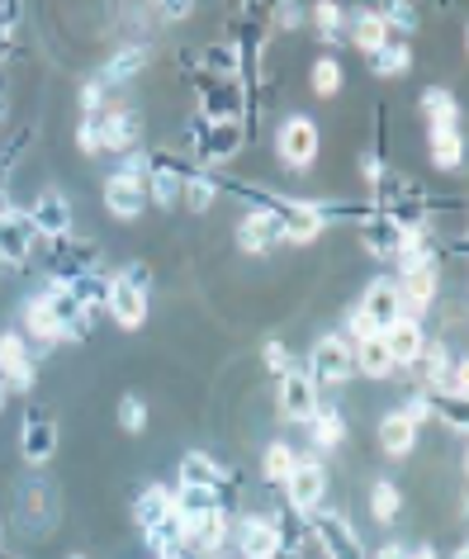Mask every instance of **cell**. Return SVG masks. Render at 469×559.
<instances>
[{
    "mask_svg": "<svg viewBox=\"0 0 469 559\" xmlns=\"http://www.w3.org/2000/svg\"><path fill=\"white\" fill-rule=\"evenodd\" d=\"M303 370L313 374V384H318V389H337V384L356 380V356H351V342L341 337V332H327V337L313 342L309 366H303Z\"/></svg>",
    "mask_w": 469,
    "mask_h": 559,
    "instance_id": "3957f363",
    "label": "cell"
},
{
    "mask_svg": "<svg viewBox=\"0 0 469 559\" xmlns=\"http://www.w3.org/2000/svg\"><path fill=\"white\" fill-rule=\"evenodd\" d=\"M408 559H436L432 545H418V550H408Z\"/></svg>",
    "mask_w": 469,
    "mask_h": 559,
    "instance_id": "11a10c76",
    "label": "cell"
},
{
    "mask_svg": "<svg viewBox=\"0 0 469 559\" xmlns=\"http://www.w3.org/2000/svg\"><path fill=\"white\" fill-rule=\"evenodd\" d=\"M95 123H100V152H133L137 143H143V109L133 105H115V109H100L95 115Z\"/></svg>",
    "mask_w": 469,
    "mask_h": 559,
    "instance_id": "9c48e42d",
    "label": "cell"
},
{
    "mask_svg": "<svg viewBox=\"0 0 469 559\" xmlns=\"http://www.w3.org/2000/svg\"><path fill=\"white\" fill-rule=\"evenodd\" d=\"M232 545H238L242 559H270L280 550V516L275 512H246L232 522Z\"/></svg>",
    "mask_w": 469,
    "mask_h": 559,
    "instance_id": "ba28073f",
    "label": "cell"
},
{
    "mask_svg": "<svg viewBox=\"0 0 469 559\" xmlns=\"http://www.w3.org/2000/svg\"><path fill=\"white\" fill-rule=\"evenodd\" d=\"M190 166H181V157L171 152H147V204L157 209H171L181 204V180H185Z\"/></svg>",
    "mask_w": 469,
    "mask_h": 559,
    "instance_id": "4fadbf2b",
    "label": "cell"
},
{
    "mask_svg": "<svg viewBox=\"0 0 469 559\" xmlns=\"http://www.w3.org/2000/svg\"><path fill=\"white\" fill-rule=\"evenodd\" d=\"M418 423L404 413V408H394V413H384L380 417V451L389 455V460H404V455H412L418 451Z\"/></svg>",
    "mask_w": 469,
    "mask_h": 559,
    "instance_id": "83f0119b",
    "label": "cell"
},
{
    "mask_svg": "<svg viewBox=\"0 0 469 559\" xmlns=\"http://www.w3.org/2000/svg\"><path fill=\"white\" fill-rule=\"evenodd\" d=\"M303 516H309V540H313V550H318L323 559H365L361 536H356V526H351L341 512L313 508V512H303Z\"/></svg>",
    "mask_w": 469,
    "mask_h": 559,
    "instance_id": "6da1fadb",
    "label": "cell"
},
{
    "mask_svg": "<svg viewBox=\"0 0 469 559\" xmlns=\"http://www.w3.org/2000/svg\"><path fill=\"white\" fill-rule=\"evenodd\" d=\"M285 233H280V214H275L270 204L252 209V214L238 218V247L246 251V257H266L270 247H280Z\"/></svg>",
    "mask_w": 469,
    "mask_h": 559,
    "instance_id": "e0dca14e",
    "label": "cell"
},
{
    "mask_svg": "<svg viewBox=\"0 0 469 559\" xmlns=\"http://www.w3.org/2000/svg\"><path fill=\"white\" fill-rule=\"evenodd\" d=\"M356 237H361V247L370 251V257L394 261L398 242H404V223H398L394 214H384V209H370V214L356 223Z\"/></svg>",
    "mask_w": 469,
    "mask_h": 559,
    "instance_id": "7402d4cb",
    "label": "cell"
},
{
    "mask_svg": "<svg viewBox=\"0 0 469 559\" xmlns=\"http://www.w3.org/2000/svg\"><path fill=\"white\" fill-rule=\"evenodd\" d=\"M285 502H289V512H313V508H323V498H327V488H333V474H327L323 460H294V469L285 474Z\"/></svg>",
    "mask_w": 469,
    "mask_h": 559,
    "instance_id": "277c9868",
    "label": "cell"
},
{
    "mask_svg": "<svg viewBox=\"0 0 469 559\" xmlns=\"http://www.w3.org/2000/svg\"><path fill=\"white\" fill-rule=\"evenodd\" d=\"M375 559H408V545L404 540H384L375 550Z\"/></svg>",
    "mask_w": 469,
    "mask_h": 559,
    "instance_id": "db71d44e",
    "label": "cell"
},
{
    "mask_svg": "<svg viewBox=\"0 0 469 559\" xmlns=\"http://www.w3.org/2000/svg\"><path fill=\"white\" fill-rule=\"evenodd\" d=\"M228 540H232V512H228V508H214L209 516H200V522H190V526H185L181 555L214 559L218 550H228Z\"/></svg>",
    "mask_w": 469,
    "mask_h": 559,
    "instance_id": "30bf717a",
    "label": "cell"
},
{
    "mask_svg": "<svg viewBox=\"0 0 469 559\" xmlns=\"http://www.w3.org/2000/svg\"><path fill=\"white\" fill-rule=\"evenodd\" d=\"M418 109H422L426 123H460V105H455V95L446 86H426Z\"/></svg>",
    "mask_w": 469,
    "mask_h": 559,
    "instance_id": "f35d334b",
    "label": "cell"
},
{
    "mask_svg": "<svg viewBox=\"0 0 469 559\" xmlns=\"http://www.w3.org/2000/svg\"><path fill=\"white\" fill-rule=\"evenodd\" d=\"M318 152H323V133L309 115H289L280 129H275V157H280L289 171H313Z\"/></svg>",
    "mask_w": 469,
    "mask_h": 559,
    "instance_id": "7a4b0ae2",
    "label": "cell"
},
{
    "mask_svg": "<svg viewBox=\"0 0 469 559\" xmlns=\"http://www.w3.org/2000/svg\"><path fill=\"white\" fill-rule=\"evenodd\" d=\"M242 147H246V119H218V123H204L200 143L190 152H195L200 166H228L242 157Z\"/></svg>",
    "mask_w": 469,
    "mask_h": 559,
    "instance_id": "5b68a950",
    "label": "cell"
},
{
    "mask_svg": "<svg viewBox=\"0 0 469 559\" xmlns=\"http://www.w3.org/2000/svg\"><path fill=\"white\" fill-rule=\"evenodd\" d=\"M380 337H384V352H389V360H394L398 370H412V366H418V356H422V346H426L422 318H398V323L384 328Z\"/></svg>",
    "mask_w": 469,
    "mask_h": 559,
    "instance_id": "603a6c76",
    "label": "cell"
},
{
    "mask_svg": "<svg viewBox=\"0 0 469 559\" xmlns=\"http://www.w3.org/2000/svg\"><path fill=\"white\" fill-rule=\"evenodd\" d=\"M0 380H5L10 394H29L38 380L34 352L24 342V332H0Z\"/></svg>",
    "mask_w": 469,
    "mask_h": 559,
    "instance_id": "5bb4252c",
    "label": "cell"
},
{
    "mask_svg": "<svg viewBox=\"0 0 469 559\" xmlns=\"http://www.w3.org/2000/svg\"><path fill=\"white\" fill-rule=\"evenodd\" d=\"M351 356H356V374H365V380H389V374H398V366L389 360V352H384V337H380V332H375V337H365V342H356Z\"/></svg>",
    "mask_w": 469,
    "mask_h": 559,
    "instance_id": "e575fe53",
    "label": "cell"
},
{
    "mask_svg": "<svg viewBox=\"0 0 469 559\" xmlns=\"http://www.w3.org/2000/svg\"><path fill=\"white\" fill-rule=\"evenodd\" d=\"M218 194H224V180H218L214 166H190L185 180H181V204L190 214H209L218 204Z\"/></svg>",
    "mask_w": 469,
    "mask_h": 559,
    "instance_id": "4316f807",
    "label": "cell"
},
{
    "mask_svg": "<svg viewBox=\"0 0 469 559\" xmlns=\"http://www.w3.org/2000/svg\"><path fill=\"white\" fill-rule=\"evenodd\" d=\"M214 508H228L218 488H195V484H181V488H171V512L181 516V526L200 522V516H209Z\"/></svg>",
    "mask_w": 469,
    "mask_h": 559,
    "instance_id": "f546056e",
    "label": "cell"
},
{
    "mask_svg": "<svg viewBox=\"0 0 469 559\" xmlns=\"http://www.w3.org/2000/svg\"><path fill=\"white\" fill-rule=\"evenodd\" d=\"M361 180H365L370 190H375L380 180H384V157H375V152H370V157H361Z\"/></svg>",
    "mask_w": 469,
    "mask_h": 559,
    "instance_id": "f5cc1de1",
    "label": "cell"
},
{
    "mask_svg": "<svg viewBox=\"0 0 469 559\" xmlns=\"http://www.w3.org/2000/svg\"><path fill=\"white\" fill-rule=\"evenodd\" d=\"M341 38H351V48L361 52V58H370L380 44H389V24L380 20V10H365V5H356L347 10V24H341Z\"/></svg>",
    "mask_w": 469,
    "mask_h": 559,
    "instance_id": "d4e9b609",
    "label": "cell"
},
{
    "mask_svg": "<svg viewBox=\"0 0 469 559\" xmlns=\"http://www.w3.org/2000/svg\"><path fill=\"white\" fill-rule=\"evenodd\" d=\"M171 516V488L167 484H147L143 493L133 502V526L137 531H152L157 522H167Z\"/></svg>",
    "mask_w": 469,
    "mask_h": 559,
    "instance_id": "d590c367",
    "label": "cell"
},
{
    "mask_svg": "<svg viewBox=\"0 0 469 559\" xmlns=\"http://www.w3.org/2000/svg\"><path fill=\"white\" fill-rule=\"evenodd\" d=\"M24 337L38 342V346H58L62 342V328H58V318H52V309H48L44 289H38L34 299H24Z\"/></svg>",
    "mask_w": 469,
    "mask_h": 559,
    "instance_id": "1f68e13d",
    "label": "cell"
},
{
    "mask_svg": "<svg viewBox=\"0 0 469 559\" xmlns=\"http://www.w3.org/2000/svg\"><path fill=\"white\" fill-rule=\"evenodd\" d=\"M450 559H469V550H465V545H455V550H450Z\"/></svg>",
    "mask_w": 469,
    "mask_h": 559,
    "instance_id": "6f0895ef",
    "label": "cell"
},
{
    "mask_svg": "<svg viewBox=\"0 0 469 559\" xmlns=\"http://www.w3.org/2000/svg\"><path fill=\"white\" fill-rule=\"evenodd\" d=\"M365 62H370V72H375L380 81H394V76L412 72V48L404 44V38H389V44H380Z\"/></svg>",
    "mask_w": 469,
    "mask_h": 559,
    "instance_id": "8d00e7d4",
    "label": "cell"
},
{
    "mask_svg": "<svg viewBox=\"0 0 469 559\" xmlns=\"http://www.w3.org/2000/svg\"><path fill=\"white\" fill-rule=\"evenodd\" d=\"M119 275L129 280V285H137V289H147V285H152V265H147V261H129Z\"/></svg>",
    "mask_w": 469,
    "mask_h": 559,
    "instance_id": "816d5d0a",
    "label": "cell"
},
{
    "mask_svg": "<svg viewBox=\"0 0 469 559\" xmlns=\"http://www.w3.org/2000/svg\"><path fill=\"white\" fill-rule=\"evenodd\" d=\"M5 403H10V389H5V380H0V413H5Z\"/></svg>",
    "mask_w": 469,
    "mask_h": 559,
    "instance_id": "9f6ffc18",
    "label": "cell"
},
{
    "mask_svg": "<svg viewBox=\"0 0 469 559\" xmlns=\"http://www.w3.org/2000/svg\"><path fill=\"white\" fill-rule=\"evenodd\" d=\"M341 81H347V72H341L337 58H318V62H313L309 86H313V95H318V100H337V95H341Z\"/></svg>",
    "mask_w": 469,
    "mask_h": 559,
    "instance_id": "60d3db41",
    "label": "cell"
},
{
    "mask_svg": "<svg viewBox=\"0 0 469 559\" xmlns=\"http://www.w3.org/2000/svg\"><path fill=\"white\" fill-rule=\"evenodd\" d=\"M181 484H195V488H218V493H224V488L232 484V474L218 465L214 455H204V451H185L181 455Z\"/></svg>",
    "mask_w": 469,
    "mask_h": 559,
    "instance_id": "4dcf8cb0",
    "label": "cell"
},
{
    "mask_svg": "<svg viewBox=\"0 0 469 559\" xmlns=\"http://www.w3.org/2000/svg\"><path fill=\"white\" fill-rule=\"evenodd\" d=\"M323 403V389L313 384V374L303 366H289L280 374V389H275V408H280L285 423H309Z\"/></svg>",
    "mask_w": 469,
    "mask_h": 559,
    "instance_id": "8992f818",
    "label": "cell"
},
{
    "mask_svg": "<svg viewBox=\"0 0 469 559\" xmlns=\"http://www.w3.org/2000/svg\"><path fill=\"white\" fill-rule=\"evenodd\" d=\"M119 431H129V437H143V431H147V403L137 394L119 399Z\"/></svg>",
    "mask_w": 469,
    "mask_h": 559,
    "instance_id": "f6af8a7d",
    "label": "cell"
},
{
    "mask_svg": "<svg viewBox=\"0 0 469 559\" xmlns=\"http://www.w3.org/2000/svg\"><path fill=\"white\" fill-rule=\"evenodd\" d=\"M44 299H48V309H52V318H58V328H62V342H86L95 332V318L86 313V304L76 299L72 280H48Z\"/></svg>",
    "mask_w": 469,
    "mask_h": 559,
    "instance_id": "52a82bcc",
    "label": "cell"
},
{
    "mask_svg": "<svg viewBox=\"0 0 469 559\" xmlns=\"http://www.w3.org/2000/svg\"><path fill=\"white\" fill-rule=\"evenodd\" d=\"M72 289H76V299L86 304V313H91V318H100L105 299H109V275H105V271H86V275H76V280H72Z\"/></svg>",
    "mask_w": 469,
    "mask_h": 559,
    "instance_id": "b9f144b4",
    "label": "cell"
},
{
    "mask_svg": "<svg viewBox=\"0 0 469 559\" xmlns=\"http://www.w3.org/2000/svg\"><path fill=\"white\" fill-rule=\"evenodd\" d=\"M303 20H309V15H303L299 0H275V29L294 34V29H303Z\"/></svg>",
    "mask_w": 469,
    "mask_h": 559,
    "instance_id": "c3c4849f",
    "label": "cell"
},
{
    "mask_svg": "<svg viewBox=\"0 0 469 559\" xmlns=\"http://www.w3.org/2000/svg\"><path fill=\"white\" fill-rule=\"evenodd\" d=\"M380 20L389 24V34H412L422 24V15H418V0H380Z\"/></svg>",
    "mask_w": 469,
    "mask_h": 559,
    "instance_id": "7bdbcfd3",
    "label": "cell"
},
{
    "mask_svg": "<svg viewBox=\"0 0 469 559\" xmlns=\"http://www.w3.org/2000/svg\"><path fill=\"white\" fill-rule=\"evenodd\" d=\"M34 223V233L38 237H62V233H72V200H67L62 190H44L38 200L24 209Z\"/></svg>",
    "mask_w": 469,
    "mask_h": 559,
    "instance_id": "cb8c5ba5",
    "label": "cell"
},
{
    "mask_svg": "<svg viewBox=\"0 0 469 559\" xmlns=\"http://www.w3.org/2000/svg\"><path fill=\"white\" fill-rule=\"evenodd\" d=\"M294 460H299V451H294L289 441H270V445H266V455H261V479L280 488V484H285V474L294 469Z\"/></svg>",
    "mask_w": 469,
    "mask_h": 559,
    "instance_id": "ab89813d",
    "label": "cell"
},
{
    "mask_svg": "<svg viewBox=\"0 0 469 559\" xmlns=\"http://www.w3.org/2000/svg\"><path fill=\"white\" fill-rule=\"evenodd\" d=\"M200 72L204 76H218V81L242 76V48L232 44V38H218V44H209V48L200 52Z\"/></svg>",
    "mask_w": 469,
    "mask_h": 559,
    "instance_id": "836d02e7",
    "label": "cell"
},
{
    "mask_svg": "<svg viewBox=\"0 0 469 559\" xmlns=\"http://www.w3.org/2000/svg\"><path fill=\"white\" fill-rule=\"evenodd\" d=\"M105 313L115 318L123 332H137L147 323V289L129 285L123 275H109V299H105Z\"/></svg>",
    "mask_w": 469,
    "mask_h": 559,
    "instance_id": "d6986e66",
    "label": "cell"
},
{
    "mask_svg": "<svg viewBox=\"0 0 469 559\" xmlns=\"http://www.w3.org/2000/svg\"><path fill=\"white\" fill-rule=\"evenodd\" d=\"M200 115L209 119V123H218V119H246L242 76L218 81V76H204V72H200Z\"/></svg>",
    "mask_w": 469,
    "mask_h": 559,
    "instance_id": "8fae6325",
    "label": "cell"
},
{
    "mask_svg": "<svg viewBox=\"0 0 469 559\" xmlns=\"http://www.w3.org/2000/svg\"><path fill=\"white\" fill-rule=\"evenodd\" d=\"M67 559H91V555H81V550H76V555H67Z\"/></svg>",
    "mask_w": 469,
    "mask_h": 559,
    "instance_id": "91938a15",
    "label": "cell"
},
{
    "mask_svg": "<svg viewBox=\"0 0 469 559\" xmlns=\"http://www.w3.org/2000/svg\"><path fill=\"white\" fill-rule=\"evenodd\" d=\"M261 366H266V370L275 374V380H280V374H285L289 366H294V360H289V346H285L280 337H270L266 346H261Z\"/></svg>",
    "mask_w": 469,
    "mask_h": 559,
    "instance_id": "bcb514c9",
    "label": "cell"
},
{
    "mask_svg": "<svg viewBox=\"0 0 469 559\" xmlns=\"http://www.w3.org/2000/svg\"><path fill=\"white\" fill-rule=\"evenodd\" d=\"M309 20H313V29H318L327 44H333V38H341V24H347V10L337 5V0H318V5L309 10Z\"/></svg>",
    "mask_w": 469,
    "mask_h": 559,
    "instance_id": "ee69618b",
    "label": "cell"
},
{
    "mask_svg": "<svg viewBox=\"0 0 469 559\" xmlns=\"http://www.w3.org/2000/svg\"><path fill=\"white\" fill-rule=\"evenodd\" d=\"M157 10H161V20H190V10H195V0H157Z\"/></svg>",
    "mask_w": 469,
    "mask_h": 559,
    "instance_id": "f907efd6",
    "label": "cell"
},
{
    "mask_svg": "<svg viewBox=\"0 0 469 559\" xmlns=\"http://www.w3.org/2000/svg\"><path fill=\"white\" fill-rule=\"evenodd\" d=\"M105 86H100V81H86V86H81V115H100V109H105Z\"/></svg>",
    "mask_w": 469,
    "mask_h": 559,
    "instance_id": "681fc988",
    "label": "cell"
},
{
    "mask_svg": "<svg viewBox=\"0 0 469 559\" xmlns=\"http://www.w3.org/2000/svg\"><path fill=\"white\" fill-rule=\"evenodd\" d=\"M309 427H313V445H318V451H337V445L347 441V417H341L337 403H327V394L318 403V413L309 417Z\"/></svg>",
    "mask_w": 469,
    "mask_h": 559,
    "instance_id": "d6a6232c",
    "label": "cell"
},
{
    "mask_svg": "<svg viewBox=\"0 0 469 559\" xmlns=\"http://www.w3.org/2000/svg\"><path fill=\"white\" fill-rule=\"evenodd\" d=\"M58 451H62V427L52 423V417H44V413L24 417L20 423V455L29 460V465H48Z\"/></svg>",
    "mask_w": 469,
    "mask_h": 559,
    "instance_id": "44dd1931",
    "label": "cell"
},
{
    "mask_svg": "<svg viewBox=\"0 0 469 559\" xmlns=\"http://www.w3.org/2000/svg\"><path fill=\"white\" fill-rule=\"evenodd\" d=\"M76 147H81V157H100V123H95V115H81Z\"/></svg>",
    "mask_w": 469,
    "mask_h": 559,
    "instance_id": "7dc6e473",
    "label": "cell"
},
{
    "mask_svg": "<svg viewBox=\"0 0 469 559\" xmlns=\"http://www.w3.org/2000/svg\"><path fill=\"white\" fill-rule=\"evenodd\" d=\"M157 559H190V555H181V550H167V555H157Z\"/></svg>",
    "mask_w": 469,
    "mask_h": 559,
    "instance_id": "680465c9",
    "label": "cell"
},
{
    "mask_svg": "<svg viewBox=\"0 0 469 559\" xmlns=\"http://www.w3.org/2000/svg\"><path fill=\"white\" fill-rule=\"evenodd\" d=\"M100 194H105V209H109V214L123 218V223L143 218V209H147V180L123 176V171H109Z\"/></svg>",
    "mask_w": 469,
    "mask_h": 559,
    "instance_id": "ffe728a7",
    "label": "cell"
},
{
    "mask_svg": "<svg viewBox=\"0 0 469 559\" xmlns=\"http://www.w3.org/2000/svg\"><path fill=\"white\" fill-rule=\"evenodd\" d=\"M426 147H432L436 171H460L465 166V133L460 123H426Z\"/></svg>",
    "mask_w": 469,
    "mask_h": 559,
    "instance_id": "f1b7e54d",
    "label": "cell"
},
{
    "mask_svg": "<svg viewBox=\"0 0 469 559\" xmlns=\"http://www.w3.org/2000/svg\"><path fill=\"white\" fill-rule=\"evenodd\" d=\"M147 62H152L147 44H123L119 52H109V62L95 72V81H100L105 91H119V86H129V81H137V72H147Z\"/></svg>",
    "mask_w": 469,
    "mask_h": 559,
    "instance_id": "484cf974",
    "label": "cell"
},
{
    "mask_svg": "<svg viewBox=\"0 0 469 559\" xmlns=\"http://www.w3.org/2000/svg\"><path fill=\"white\" fill-rule=\"evenodd\" d=\"M34 251H38V233H34V223L24 209H0V261L5 265H24V261H34Z\"/></svg>",
    "mask_w": 469,
    "mask_h": 559,
    "instance_id": "2e32d148",
    "label": "cell"
},
{
    "mask_svg": "<svg viewBox=\"0 0 469 559\" xmlns=\"http://www.w3.org/2000/svg\"><path fill=\"white\" fill-rule=\"evenodd\" d=\"M58 488H52L48 479H24V488H20V526L24 531H38V536H44V531H52L58 526Z\"/></svg>",
    "mask_w": 469,
    "mask_h": 559,
    "instance_id": "9a60e30c",
    "label": "cell"
},
{
    "mask_svg": "<svg viewBox=\"0 0 469 559\" xmlns=\"http://www.w3.org/2000/svg\"><path fill=\"white\" fill-rule=\"evenodd\" d=\"M398 512H404V488H398L394 479H375L370 484V516L375 522H398Z\"/></svg>",
    "mask_w": 469,
    "mask_h": 559,
    "instance_id": "74e56055",
    "label": "cell"
},
{
    "mask_svg": "<svg viewBox=\"0 0 469 559\" xmlns=\"http://www.w3.org/2000/svg\"><path fill=\"white\" fill-rule=\"evenodd\" d=\"M356 309H361L370 318V328L384 332V328H394L398 318H404V299H398V285H394V275H380V280H370L365 285V295L356 299Z\"/></svg>",
    "mask_w": 469,
    "mask_h": 559,
    "instance_id": "ac0fdd59",
    "label": "cell"
},
{
    "mask_svg": "<svg viewBox=\"0 0 469 559\" xmlns=\"http://www.w3.org/2000/svg\"><path fill=\"white\" fill-rule=\"evenodd\" d=\"M394 285H398V299H404V318H426L432 304L441 299V261L394 275Z\"/></svg>",
    "mask_w": 469,
    "mask_h": 559,
    "instance_id": "7c38bea8",
    "label": "cell"
}]
</instances>
